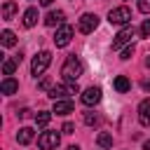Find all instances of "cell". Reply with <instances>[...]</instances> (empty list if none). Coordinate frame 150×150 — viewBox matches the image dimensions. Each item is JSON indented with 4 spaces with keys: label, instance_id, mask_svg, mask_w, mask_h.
<instances>
[{
    "label": "cell",
    "instance_id": "obj_20",
    "mask_svg": "<svg viewBox=\"0 0 150 150\" xmlns=\"http://www.w3.org/2000/svg\"><path fill=\"white\" fill-rule=\"evenodd\" d=\"M96 143H98L101 148H110V145H112V136L103 131V134H98V136H96Z\"/></svg>",
    "mask_w": 150,
    "mask_h": 150
},
{
    "label": "cell",
    "instance_id": "obj_7",
    "mask_svg": "<svg viewBox=\"0 0 150 150\" xmlns=\"http://www.w3.org/2000/svg\"><path fill=\"white\" fill-rule=\"evenodd\" d=\"M131 38H134V26H124V28L115 35L112 49H120V47H124V45H131Z\"/></svg>",
    "mask_w": 150,
    "mask_h": 150
},
{
    "label": "cell",
    "instance_id": "obj_24",
    "mask_svg": "<svg viewBox=\"0 0 150 150\" xmlns=\"http://www.w3.org/2000/svg\"><path fill=\"white\" fill-rule=\"evenodd\" d=\"M131 54H134V45H127V47L122 49V56H120V59L127 61V59H131Z\"/></svg>",
    "mask_w": 150,
    "mask_h": 150
},
{
    "label": "cell",
    "instance_id": "obj_23",
    "mask_svg": "<svg viewBox=\"0 0 150 150\" xmlns=\"http://www.w3.org/2000/svg\"><path fill=\"white\" fill-rule=\"evenodd\" d=\"M141 35H143V38H150V19H145V21L141 23Z\"/></svg>",
    "mask_w": 150,
    "mask_h": 150
},
{
    "label": "cell",
    "instance_id": "obj_16",
    "mask_svg": "<svg viewBox=\"0 0 150 150\" xmlns=\"http://www.w3.org/2000/svg\"><path fill=\"white\" fill-rule=\"evenodd\" d=\"M14 14H16V2L7 0V2L2 5V19H5V21H9V19H14Z\"/></svg>",
    "mask_w": 150,
    "mask_h": 150
},
{
    "label": "cell",
    "instance_id": "obj_12",
    "mask_svg": "<svg viewBox=\"0 0 150 150\" xmlns=\"http://www.w3.org/2000/svg\"><path fill=\"white\" fill-rule=\"evenodd\" d=\"M63 19H66V14H63L61 9H56V12H49V14L45 16V23H47V26H63Z\"/></svg>",
    "mask_w": 150,
    "mask_h": 150
},
{
    "label": "cell",
    "instance_id": "obj_30",
    "mask_svg": "<svg viewBox=\"0 0 150 150\" xmlns=\"http://www.w3.org/2000/svg\"><path fill=\"white\" fill-rule=\"evenodd\" d=\"M143 148H145V150H150V141H145V145H143Z\"/></svg>",
    "mask_w": 150,
    "mask_h": 150
},
{
    "label": "cell",
    "instance_id": "obj_8",
    "mask_svg": "<svg viewBox=\"0 0 150 150\" xmlns=\"http://www.w3.org/2000/svg\"><path fill=\"white\" fill-rule=\"evenodd\" d=\"M98 26V16L96 14H82L80 16V21H77V28H80V33H91L94 28Z\"/></svg>",
    "mask_w": 150,
    "mask_h": 150
},
{
    "label": "cell",
    "instance_id": "obj_28",
    "mask_svg": "<svg viewBox=\"0 0 150 150\" xmlns=\"http://www.w3.org/2000/svg\"><path fill=\"white\" fill-rule=\"evenodd\" d=\"M143 89H145V91H150V80H145V82H143Z\"/></svg>",
    "mask_w": 150,
    "mask_h": 150
},
{
    "label": "cell",
    "instance_id": "obj_1",
    "mask_svg": "<svg viewBox=\"0 0 150 150\" xmlns=\"http://www.w3.org/2000/svg\"><path fill=\"white\" fill-rule=\"evenodd\" d=\"M61 75H63L66 82H77V77L82 75V63H80V59H77L75 54H70V56L63 61V66H61Z\"/></svg>",
    "mask_w": 150,
    "mask_h": 150
},
{
    "label": "cell",
    "instance_id": "obj_22",
    "mask_svg": "<svg viewBox=\"0 0 150 150\" xmlns=\"http://www.w3.org/2000/svg\"><path fill=\"white\" fill-rule=\"evenodd\" d=\"M96 122H98V115H96V112H84V124L91 127V124H96Z\"/></svg>",
    "mask_w": 150,
    "mask_h": 150
},
{
    "label": "cell",
    "instance_id": "obj_17",
    "mask_svg": "<svg viewBox=\"0 0 150 150\" xmlns=\"http://www.w3.org/2000/svg\"><path fill=\"white\" fill-rule=\"evenodd\" d=\"M112 84H115V89H117L120 94H127V91H129V87H131V84H129V80H127L124 75H117Z\"/></svg>",
    "mask_w": 150,
    "mask_h": 150
},
{
    "label": "cell",
    "instance_id": "obj_26",
    "mask_svg": "<svg viewBox=\"0 0 150 150\" xmlns=\"http://www.w3.org/2000/svg\"><path fill=\"white\" fill-rule=\"evenodd\" d=\"M38 87H40V89H52V80H49V77H42V80L38 82Z\"/></svg>",
    "mask_w": 150,
    "mask_h": 150
},
{
    "label": "cell",
    "instance_id": "obj_5",
    "mask_svg": "<svg viewBox=\"0 0 150 150\" xmlns=\"http://www.w3.org/2000/svg\"><path fill=\"white\" fill-rule=\"evenodd\" d=\"M59 141H61V136L56 131H42L38 136V148L40 150H54L59 145Z\"/></svg>",
    "mask_w": 150,
    "mask_h": 150
},
{
    "label": "cell",
    "instance_id": "obj_19",
    "mask_svg": "<svg viewBox=\"0 0 150 150\" xmlns=\"http://www.w3.org/2000/svg\"><path fill=\"white\" fill-rule=\"evenodd\" d=\"M49 120H52V112H47V110H42V112L35 115V124H38V127H47Z\"/></svg>",
    "mask_w": 150,
    "mask_h": 150
},
{
    "label": "cell",
    "instance_id": "obj_21",
    "mask_svg": "<svg viewBox=\"0 0 150 150\" xmlns=\"http://www.w3.org/2000/svg\"><path fill=\"white\" fill-rule=\"evenodd\" d=\"M16 66H19V63H16L14 59H9V61H5V63H2V73H5L7 77H9V75H12L14 70H16Z\"/></svg>",
    "mask_w": 150,
    "mask_h": 150
},
{
    "label": "cell",
    "instance_id": "obj_2",
    "mask_svg": "<svg viewBox=\"0 0 150 150\" xmlns=\"http://www.w3.org/2000/svg\"><path fill=\"white\" fill-rule=\"evenodd\" d=\"M49 63H52V52L42 49V52H38V54L33 56V63H30V73L38 77V75H42V73L49 68Z\"/></svg>",
    "mask_w": 150,
    "mask_h": 150
},
{
    "label": "cell",
    "instance_id": "obj_9",
    "mask_svg": "<svg viewBox=\"0 0 150 150\" xmlns=\"http://www.w3.org/2000/svg\"><path fill=\"white\" fill-rule=\"evenodd\" d=\"M98 101H101V89L98 87H89V89L82 91V103L84 105H96Z\"/></svg>",
    "mask_w": 150,
    "mask_h": 150
},
{
    "label": "cell",
    "instance_id": "obj_6",
    "mask_svg": "<svg viewBox=\"0 0 150 150\" xmlns=\"http://www.w3.org/2000/svg\"><path fill=\"white\" fill-rule=\"evenodd\" d=\"M70 40H73V26H68V23L59 26L56 28V35H54V45L56 47H68Z\"/></svg>",
    "mask_w": 150,
    "mask_h": 150
},
{
    "label": "cell",
    "instance_id": "obj_13",
    "mask_svg": "<svg viewBox=\"0 0 150 150\" xmlns=\"http://www.w3.org/2000/svg\"><path fill=\"white\" fill-rule=\"evenodd\" d=\"M33 136H35V131H33L30 127H21L19 134H16V141H19L21 145H28V143L33 141Z\"/></svg>",
    "mask_w": 150,
    "mask_h": 150
},
{
    "label": "cell",
    "instance_id": "obj_32",
    "mask_svg": "<svg viewBox=\"0 0 150 150\" xmlns=\"http://www.w3.org/2000/svg\"><path fill=\"white\" fill-rule=\"evenodd\" d=\"M68 150H80V148H77V145H70V148H68Z\"/></svg>",
    "mask_w": 150,
    "mask_h": 150
},
{
    "label": "cell",
    "instance_id": "obj_29",
    "mask_svg": "<svg viewBox=\"0 0 150 150\" xmlns=\"http://www.w3.org/2000/svg\"><path fill=\"white\" fill-rule=\"evenodd\" d=\"M52 2H54V0H40V5H45V7H49Z\"/></svg>",
    "mask_w": 150,
    "mask_h": 150
},
{
    "label": "cell",
    "instance_id": "obj_11",
    "mask_svg": "<svg viewBox=\"0 0 150 150\" xmlns=\"http://www.w3.org/2000/svg\"><path fill=\"white\" fill-rule=\"evenodd\" d=\"M52 112H56V115H68V112H73V101H70V98L54 101V110H52Z\"/></svg>",
    "mask_w": 150,
    "mask_h": 150
},
{
    "label": "cell",
    "instance_id": "obj_10",
    "mask_svg": "<svg viewBox=\"0 0 150 150\" xmlns=\"http://www.w3.org/2000/svg\"><path fill=\"white\" fill-rule=\"evenodd\" d=\"M138 122L141 127H150V98H143L138 103Z\"/></svg>",
    "mask_w": 150,
    "mask_h": 150
},
{
    "label": "cell",
    "instance_id": "obj_18",
    "mask_svg": "<svg viewBox=\"0 0 150 150\" xmlns=\"http://www.w3.org/2000/svg\"><path fill=\"white\" fill-rule=\"evenodd\" d=\"M0 38H2V45H5V47H14V45H16V35H14L12 30H2Z\"/></svg>",
    "mask_w": 150,
    "mask_h": 150
},
{
    "label": "cell",
    "instance_id": "obj_15",
    "mask_svg": "<svg viewBox=\"0 0 150 150\" xmlns=\"http://www.w3.org/2000/svg\"><path fill=\"white\" fill-rule=\"evenodd\" d=\"M0 89H2V94H14V91H19V82L14 77H5L2 84H0Z\"/></svg>",
    "mask_w": 150,
    "mask_h": 150
},
{
    "label": "cell",
    "instance_id": "obj_27",
    "mask_svg": "<svg viewBox=\"0 0 150 150\" xmlns=\"http://www.w3.org/2000/svg\"><path fill=\"white\" fill-rule=\"evenodd\" d=\"M73 129H75V127H73V124H70V122H66V124H63V129H61V131H63V134H73Z\"/></svg>",
    "mask_w": 150,
    "mask_h": 150
},
{
    "label": "cell",
    "instance_id": "obj_4",
    "mask_svg": "<svg viewBox=\"0 0 150 150\" xmlns=\"http://www.w3.org/2000/svg\"><path fill=\"white\" fill-rule=\"evenodd\" d=\"M108 21L115 23V26H124V23L131 21V9L129 7H115V9L108 12Z\"/></svg>",
    "mask_w": 150,
    "mask_h": 150
},
{
    "label": "cell",
    "instance_id": "obj_25",
    "mask_svg": "<svg viewBox=\"0 0 150 150\" xmlns=\"http://www.w3.org/2000/svg\"><path fill=\"white\" fill-rule=\"evenodd\" d=\"M138 9L143 14H150V0H138Z\"/></svg>",
    "mask_w": 150,
    "mask_h": 150
},
{
    "label": "cell",
    "instance_id": "obj_3",
    "mask_svg": "<svg viewBox=\"0 0 150 150\" xmlns=\"http://www.w3.org/2000/svg\"><path fill=\"white\" fill-rule=\"evenodd\" d=\"M77 82H66V84H54L49 89V96L54 101H63V98H70L73 94H77Z\"/></svg>",
    "mask_w": 150,
    "mask_h": 150
},
{
    "label": "cell",
    "instance_id": "obj_14",
    "mask_svg": "<svg viewBox=\"0 0 150 150\" xmlns=\"http://www.w3.org/2000/svg\"><path fill=\"white\" fill-rule=\"evenodd\" d=\"M38 23V9L35 7H28L26 12H23V26L26 28H33Z\"/></svg>",
    "mask_w": 150,
    "mask_h": 150
},
{
    "label": "cell",
    "instance_id": "obj_31",
    "mask_svg": "<svg viewBox=\"0 0 150 150\" xmlns=\"http://www.w3.org/2000/svg\"><path fill=\"white\" fill-rule=\"evenodd\" d=\"M145 66H148V68H150V56H148V59H145Z\"/></svg>",
    "mask_w": 150,
    "mask_h": 150
}]
</instances>
